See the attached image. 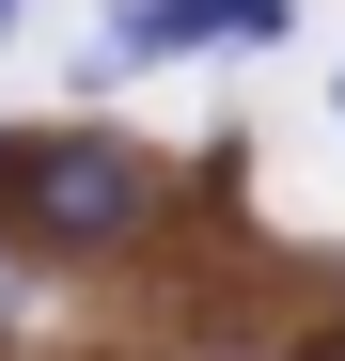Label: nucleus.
Returning <instances> with one entry per match:
<instances>
[{
    "instance_id": "obj_1",
    "label": "nucleus",
    "mask_w": 345,
    "mask_h": 361,
    "mask_svg": "<svg viewBox=\"0 0 345 361\" xmlns=\"http://www.w3.org/2000/svg\"><path fill=\"white\" fill-rule=\"evenodd\" d=\"M172 220V157L110 142V126H16L0 142V252L32 267H110Z\"/></svg>"
},
{
    "instance_id": "obj_2",
    "label": "nucleus",
    "mask_w": 345,
    "mask_h": 361,
    "mask_svg": "<svg viewBox=\"0 0 345 361\" xmlns=\"http://www.w3.org/2000/svg\"><path fill=\"white\" fill-rule=\"evenodd\" d=\"M172 47H204L189 0H110V16H94V63H172Z\"/></svg>"
},
{
    "instance_id": "obj_3",
    "label": "nucleus",
    "mask_w": 345,
    "mask_h": 361,
    "mask_svg": "<svg viewBox=\"0 0 345 361\" xmlns=\"http://www.w3.org/2000/svg\"><path fill=\"white\" fill-rule=\"evenodd\" d=\"M189 32H204V47H282L299 0H189Z\"/></svg>"
},
{
    "instance_id": "obj_4",
    "label": "nucleus",
    "mask_w": 345,
    "mask_h": 361,
    "mask_svg": "<svg viewBox=\"0 0 345 361\" xmlns=\"http://www.w3.org/2000/svg\"><path fill=\"white\" fill-rule=\"evenodd\" d=\"M282 361H345V345H282Z\"/></svg>"
},
{
    "instance_id": "obj_5",
    "label": "nucleus",
    "mask_w": 345,
    "mask_h": 361,
    "mask_svg": "<svg viewBox=\"0 0 345 361\" xmlns=\"http://www.w3.org/2000/svg\"><path fill=\"white\" fill-rule=\"evenodd\" d=\"M0 32H16V0H0Z\"/></svg>"
},
{
    "instance_id": "obj_6",
    "label": "nucleus",
    "mask_w": 345,
    "mask_h": 361,
    "mask_svg": "<svg viewBox=\"0 0 345 361\" xmlns=\"http://www.w3.org/2000/svg\"><path fill=\"white\" fill-rule=\"evenodd\" d=\"M330 110H345V79H330Z\"/></svg>"
}]
</instances>
